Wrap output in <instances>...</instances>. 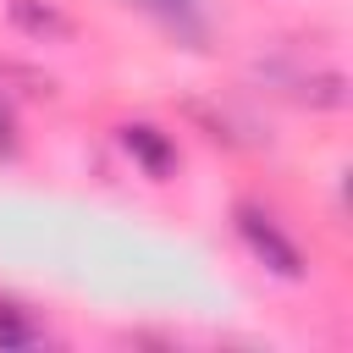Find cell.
Here are the masks:
<instances>
[{
  "label": "cell",
  "instance_id": "6da1fadb",
  "mask_svg": "<svg viewBox=\"0 0 353 353\" xmlns=\"http://www.w3.org/2000/svg\"><path fill=\"white\" fill-rule=\"evenodd\" d=\"M232 221H237L243 248H248L270 276H281V281H303V270H309V265H303V248H298V243H292V237H287V232H281L259 204H237V215H232Z\"/></svg>",
  "mask_w": 353,
  "mask_h": 353
},
{
  "label": "cell",
  "instance_id": "7a4b0ae2",
  "mask_svg": "<svg viewBox=\"0 0 353 353\" xmlns=\"http://www.w3.org/2000/svg\"><path fill=\"white\" fill-rule=\"evenodd\" d=\"M116 143H121V154H127L149 182H171V176L182 171V149H176V138H171L160 121H121V127H116Z\"/></svg>",
  "mask_w": 353,
  "mask_h": 353
},
{
  "label": "cell",
  "instance_id": "3957f363",
  "mask_svg": "<svg viewBox=\"0 0 353 353\" xmlns=\"http://www.w3.org/2000/svg\"><path fill=\"white\" fill-rule=\"evenodd\" d=\"M6 22L39 44H66L77 33V22L55 6V0H6Z\"/></svg>",
  "mask_w": 353,
  "mask_h": 353
},
{
  "label": "cell",
  "instance_id": "277c9868",
  "mask_svg": "<svg viewBox=\"0 0 353 353\" xmlns=\"http://www.w3.org/2000/svg\"><path fill=\"white\" fill-rule=\"evenodd\" d=\"M39 342H44L39 320L22 303H6L0 298V353H22V347H39Z\"/></svg>",
  "mask_w": 353,
  "mask_h": 353
},
{
  "label": "cell",
  "instance_id": "5b68a950",
  "mask_svg": "<svg viewBox=\"0 0 353 353\" xmlns=\"http://www.w3.org/2000/svg\"><path fill=\"white\" fill-rule=\"evenodd\" d=\"M298 99L314 105V110H342V105H347V77H342V72H320V77L303 83Z\"/></svg>",
  "mask_w": 353,
  "mask_h": 353
},
{
  "label": "cell",
  "instance_id": "8992f818",
  "mask_svg": "<svg viewBox=\"0 0 353 353\" xmlns=\"http://www.w3.org/2000/svg\"><path fill=\"white\" fill-rule=\"evenodd\" d=\"M149 6H160V11H188L193 0H149Z\"/></svg>",
  "mask_w": 353,
  "mask_h": 353
}]
</instances>
